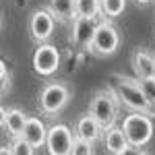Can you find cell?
<instances>
[{
    "label": "cell",
    "instance_id": "1",
    "mask_svg": "<svg viewBox=\"0 0 155 155\" xmlns=\"http://www.w3.org/2000/svg\"><path fill=\"white\" fill-rule=\"evenodd\" d=\"M114 79V87H116V95L124 106L132 110V112H143V114H151L153 106L149 104V99L145 97L143 89L139 85V79H130L124 74H112Z\"/></svg>",
    "mask_w": 155,
    "mask_h": 155
},
{
    "label": "cell",
    "instance_id": "2",
    "mask_svg": "<svg viewBox=\"0 0 155 155\" xmlns=\"http://www.w3.org/2000/svg\"><path fill=\"white\" fill-rule=\"evenodd\" d=\"M118 95L116 91H110V89H101L97 91L93 99H91V106H89V114L101 124V128L107 130L110 126L116 124L118 118Z\"/></svg>",
    "mask_w": 155,
    "mask_h": 155
},
{
    "label": "cell",
    "instance_id": "3",
    "mask_svg": "<svg viewBox=\"0 0 155 155\" xmlns=\"http://www.w3.org/2000/svg\"><path fill=\"white\" fill-rule=\"evenodd\" d=\"M122 130L126 134L130 147H145L153 137V120L151 114L132 112L122 120Z\"/></svg>",
    "mask_w": 155,
    "mask_h": 155
},
{
    "label": "cell",
    "instance_id": "4",
    "mask_svg": "<svg viewBox=\"0 0 155 155\" xmlns=\"http://www.w3.org/2000/svg\"><path fill=\"white\" fill-rule=\"evenodd\" d=\"M118 48H120V33L116 31V27L110 25L107 21L97 23L89 50L95 52L97 56H112L118 52Z\"/></svg>",
    "mask_w": 155,
    "mask_h": 155
},
{
    "label": "cell",
    "instance_id": "5",
    "mask_svg": "<svg viewBox=\"0 0 155 155\" xmlns=\"http://www.w3.org/2000/svg\"><path fill=\"white\" fill-rule=\"evenodd\" d=\"M68 99H71V91H68L66 85L50 83V85H46V87L41 89V93H39V107H41L44 114L54 116V114H58V112H62V110L66 107Z\"/></svg>",
    "mask_w": 155,
    "mask_h": 155
},
{
    "label": "cell",
    "instance_id": "6",
    "mask_svg": "<svg viewBox=\"0 0 155 155\" xmlns=\"http://www.w3.org/2000/svg\"><path fill=\"white\" fill-rule=\"evenodd\" d=\"M72 130L66 124H54L48 128V137H46V147L48 153L52 155H71L72 153Z\"/></svg>",
    "mask_w": 155,
    "mask_h": 155
},
{
    "label": "cell",
    "instance_id": "7",
    "mask_svg": "<svg viewBox=\"0 0 155 155\" xmlns=\"http://www.w3.org/2000/svg\"><path fill=\"white\" fill-rule=\"evenodd\" d=\"M60 66V52L52 44H41L33 54V71L41 77H52Z\"/></svg>",
    "mask_w": 155,
    "mask_h": 155
},
{
    "label": "cell",
    "instance_id": "8",
    "mask_svg": "<svg viewBox=\"0 0 155 155\" xmlns=\"http://www.w3.org/2000/svg\"><path fill=\"white\" fill-rule=\"evenodd\" d=\"M54 15L50 11H35L33 12V17H31V21H29V29H31V37L39 41V44H44V41H48L52 33H54Z\"/></svg>",
    "mask_w": 155,
    "mask_h": 155
},
{
    "label": "cell",
    "instance_id": "9",
    "mask_svg": "<svg viewBox=\"0 0 155 155\" xmlns=\"http://www.w3.org/2000/svg\"><path fill=\"white\" fill-rule=\"evenodd\" d=\"M95 17H74L72 19V41L77 48H89L95 33Z\"/></svg>",
    "mask_w": 155,
    "mask_h": 155
},
{
    "label": "cell",
    "instance_id": "10",
    "mask_svg": "<svg viewBox=\"0 0 155 155\" xmlns=\"http://www.w3.org/2000/svg\"><path fill=\"white\" fill-rule=\"evenodd\" d=\"M46 137H48V128H46L44 120L35 118V116H29L27 122H25L23 132H21V139L27 141L35 149V147H44L46 145Z\"/></svg>",
    "mask_w": 155,
    "mask_h": 155
},
{
    "label": "cell",
    "instance_id": "11",
    "mask_svg": "<svg viewBox=\"0 0 155 155\" xmlns=\"http://www.w3.org/2000/svg\"><path fill=\"white\" fill-rule=\"evenodd\" d=\"M101 130H104L101 124L91 114L81 116L79 122H77V137H81V139H85V141H89V143H93V145L101 139Z\"/></svg>",
    "mask_w": 155,
    "mask_h": 155
},
{
    "label": "cell",
    "instance_id": "12",
    "mask_svg": "<svg viewBox=\"0 0 155 155\" xmlns=\"http://www.w3.org/2000/svg\"><path fill=\"white\" fill-rule=\"evenodd\" d=\"M130 147L126 134L122 130V126H110L106 130V149L114 155H126V149Z\"/></svg>",
    "mask_w": 155,
    "mask_h": 155
},
{
    "label": "cell",
    "instance_id": "13",
    "mask_svg": "<svg viewBox=\"0 0 155 155\" xmlns=\"http://www.w3.org/2000/svg\"><path fill=\"white\" fill-rule=\"evenodd\" d=\"M153 66H155V60L143 52V50H137L134 54H132V71L137 74V79H141V77H151L153 74Z\"/></svg>",
    "mask_w": 155,
    "mask_h": 155
},
{
    "label": "cell",
    "instance_id": "14",
    "mask_svg": "<svg viewBox=\"0 0 155 155\" xmlns=\"http://www.w3.org/2000/svg\"><path fill=\"white\" fill-rule=\"evenodd\" d=\"M48 11L54 15V19H60V21H72L77 17L74 0H50Z\"/></svg>",
    "mask_w": 155,
    "mask_h": 155
},
{
    "label": "cell",
    "instance_id": "15",
    "mask_svg": "<svg viewBox=\"0 0 155 155\" xmlns=\"http://www.w3.org/2000/svg\"><path fill=\"white\" fill-rule=\"evenodd\" d=\"M27 114L19 107H12V110H6V128L12 137H21V132L25 128V122H27Z\"/></svg>",
    "mask_w": 155,
    "mask_h": 155
},
{
    "label": "cell",
    "instance_id": "16",
    "mask_svg": "<svg viewBox=\"0 0 155 155\" xmlns=\"http://www.w3.org/2000/svg\"><path fill=\"white\" fill-rule=\"evenodd\" d=\"M77 17H97L99 15V0H74Z\"/></svg>",
    "mask_w": 155,
    "mask_h": 155
},
{
    "label": "cell",
    "instance_id": "17",
    "mask_svg": "<svg viewBox=\"0 0 155 155\" xmlns=\"http://www.w3.org/2000/svg\"><path fill=\"white\" fill-rule=\"evenodd\" d=\"M126 8V0H99V11L106 17H120Z\"/></svg>",
    "mask_w": 155,
    "mask_h": 155
},
{
    "label": "cell",
    "instance_id": "18",
    "mask_svg": "<svg viewBox=\"0 0 155 155\" xmlns=\"http://www.w3.org/2000/svg\"><path fill=\"white\" fill-rule=\"evenodd\" d=\"M139 85H141V89H143L145 97L149 99V104L155 107V79H153V74H151V77H141V79H139Z\"/></svg>",
    "mask_w": 155,
    "mask_h": 155
},
{
    "label": "cell",
    "instance_id": "19",
    "mask_svg": "<svg viewBox=\"0 0 155 155\" xmlns=\"http://www.w3.org/2000/svg\"><path fill=\"white\" fill-rule=\"evenodd\" d=\"M11 153L12 155H33L35 149L27 143V141H23L21 137H15V143L11 145Z\"/></svg>",
    "mask_w": 155,
    "mask_h": 155
},
{
    "label": "cell",
    "instance_id": "20",
    "mask_svg": "<svg viewBox=\"0 0 155 155\" xmlns=\"http://www.w3.org/2000/svg\"><path fill=\"white\" fill-rule=\"evenodd\" d=\"M93 153V143L85 141L81 137H74L72 141V155H91Z\"/></svg>",
    "mask_w": 155,
    "mask_h": 155
},
{
    "label": "cell",
    "instance_id": "21",
    "mask_svg": "<svg viewBox=\"0 0 155 155\" xmlns=\"http://www.w3.org/2000/svg\"><path fill=\"white\" fill-rule=\"evenodd\" d=\"M2 126H6V110L0 106V128Z\"/></svg>",
    "mask_w": 155,
    "mask_h": 155
},
{
    "label": "cell",
    "instance_id": "22",
    "mask_svg": "<svg viewBox=\"0 0 155 155\" xmlns=\"http://www.w3.org/2000/svg\"><path fill=\"white\" fill-rule=\"evenodd\" d=\"M0 79H6V64H4V60H0Z\"/></svg>",
    "mask_w": 155,
    "mask_h": 155
},
{
    "label": "cell",
    "instance_id": "23",
    "mask_svg": "<svg viewBox=\"0 0 155 155\" xmlns=\"http://www.w3.org/2000/svg\"><path fill=\"white\" fill-rule=\"evenodd\" d=\"M11 153V147H8V149H0V155H8Z\"/></svg>",
    "mask_w": 155,
    "mask_h": 155
},
{
    "label": "cell",
    "instance_id": "24",
    "mask_svg": "<svg viewBox=\"0 0 155 155\" xmlns=\"http://www.w3.org/2000/svg\"><path fill=\"white\" fill-rule=\"evenodd\" d=\"M137 2H139V4H147L149 0H137Z\"/></svg>",
    "mask_w": 155,
    "mask_h": 155
},
{
    "label": "cell",
    "instance_id": "25",
    "mask_svg": "<svg viewBox=\"0 0 155 155\" xmlns=\"http://www.w3.org/2000/svg\"><path fill=\"white\" fill-rule=\"evenodd\" d=\"M153 79H155V66H153Z\"/></svg>",
    "mask_w": 155,
    "mask_h": 155
}]
</instances>
